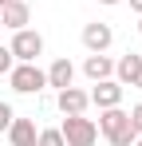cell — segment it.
Instances as JSON below:
<instances>
[{
  "label": "cell",
  "mask_w": 142,
  "mask_h": 146,
  "mask_svg": "<svg viewBox=\"0 0 142 146\" xmlns=\"http://www.w3.org/2000/svg\"><path fill=\"white\" fill-rule=\"evenodd\" d=\"M99 4H122V0H99Z\"/></svg>",
  "instance_id": "obj_19"
},
{
  "label": "cell",
  "mask_w": 142,
  "mask_h": 146,
  "mask_svg": "<svg viewBox=\"0 0 142 146\" xmlns=\"http://www.w3.org/2000/svg\"><path fill=\"white\" fill-rule=\"evenodd\" d=\"M44 75H47V87L63 91V87H71V83H75V63H71L67 55H63V59H55V63H51Z\"/></svg>",
  "instance_id": "obj_9"
},
{
  "label": "cell",
  "mask_w": 142,
  "mask_h": 146,
  "mask_svg": "<svg viewBox=\"0 0 142 146\" xmlns=\"http://www.w3.org/2000/svg\"><path fill=\"white\" fill-rule=\"evenodd\" d=\"M12 63H16V59H12V51H8V48H0V75L8 71V67H12Z\"/></svg>",
  "instance_id": "obj_15"
},
{
  "label": "cell",
  "mask_w": 142,
  "mask_h": 146,
  "mask_svg": "<svg viewBox=\"0 0 142 146\" xmlns=\"http://www.w3.org/2000/svg\"><path fill=\"white\" fill-rule=\"evenodd\" d=\"M130 87H142V71H138V79H134V83H130Z\"/></svg>",
  "instance_id": "obj_18"
},
{
  "label": "cell",
  "mask_w": 142,
  "mask_h": 146,
  "mask_svg": "<svg viewBox=\"0 0 142 146\" xmlns=\"http://www.w3.org/2000/svg\"><path fill=\"white\" fill-rule=\"evenodd\" d=\"M130 146H142V134H138V138H134V142H130Z\"/></svg>",
  "instance_id": "obj_20"
},
{
  "label": "cell",
  "mask_w": 142,
  "mask_h": 146,
  "mask_svg": "<svg viewBox=\"0 0 142 146\" xmlns=\"http://www.w3.org/2000/svg\"><path fill=\"white\" fill-rule=\"evenodd\" d=\"M12 119H16V111H12L8 103H0V134H4V130L12 126Z\"/></svg>",
  "instance_id": "obj_14"
},
{
  "label": "cell",
  "mask_w": 142,
  "mask_h": 146,
  "mask_svg": "<svg viewBox=\"0 0 142 146\" xmlns=\"http://www.w3.org/2000/svg\"><path fill=\"white\" fill-rule=\"evenodd\" d=\"M59 134H63V142H67V146H95L99 126H95V119H83V115H63Z\"/></svg>",
  "instance_id": "obj_4"
},
{
  "label": "cell",
  "mask_w": 142,
  "mask_h": 146,
  "mask_svg": "<svg viewBox=\"0 0 142 146\" xmlns=\"http://www.w3.org/2000/svg\"><path fill=\"white\" fill-rule=\"evenodd\" d=\"M8 83H12L16 95H40L47 87V75L40 71L36 63H12V67H8Z\"/></svg>",
  "instance_id": "obj_2"
},
{
  "label": "cell",
  "mask_w": 142,
  "mask_h": 146,
  "mask_svg": "<svg viewBox=\"0 0 142 146\" xmlns=\"http://www.w3.org/2000/svg\"><path fill=\"white\" fill-rule=\"evenodd\" d=\"M36 146H67V142H63L59 126H51V130H40V134H36Z\"/></svg>",
  "instance_id": "obj_13"
},
{
  "label": "cell",
  "mask_w": 142,
  "mask_h": 146,
  "mask_svg": "<svg viewBox=\"0 0 142 146\" xmlns=\"http://www.w3.org/2000/svg\"><path fill=\"white\" fill-rule=\"evenodd\" d=\"M138 71H142V55H134V51H126V55L115 63V79L122 87H130V83L138 79Z\"/></svg>",
  "instance_id": "obj_12"
},
{
  "label": "cell",
  "mask_w": 142,
  "mask_h": 146,
  "mask_svg": "<svg viewBox=\"0 0 142 146\" xmlns=\"http://www.w3.org/2000/svg\"><path fill=\"white\" fill-rule=\"evenodd\" d=\"M130 8H134V12H138V16H142V0H130Z\"/></svg>",
  "instance_id": "obj_17"
},
{
  "label": "cell",
  "mask_w": 142,
  "mask_h": 146,
  "mask_svg": "<svg viewBox=\"0 0 142 146\" xmlns=\"http://www.w3.org/2000/svg\"><path fill=\"white\" fill-rule=\"evenodd\" d=\"M0 28H4V24H0Z\"/></svg>",
  "instance_id": "obj_23"
},
{
  "label": "cell",
  "mask_w": 142,
  "mask_h": 146,
  "mask_svg": "<svg viewBox=\"0 0 142 146\" xmlns=\"http://www.w3.org/2000/svg\"><path fill=\"white\" fill-rule=\"evenodd\" d=\"M111 44H115V32H111V24H99V20H95V24L83 28V48H87V51H107Z\"/></svg>",
  "instance_id": "obj_7"
},
{
  "label": "cell",
  "mask_w": 142,
  "mask_h": 146,
  "mask_svg": "<svg viewBox=\"0 0 142 146\" xmlns=\"http://www.w3.org/2000/svg\"><path fill=\"white\" fill-rule=\"evenodd\" d=\"M4 134H8L12 146H36V134H40V130H36L32 119H12V126H8Z\"/></svg>",
  "instance_id": "obj_11"
},
{
  "label": "cell",
  "mask_w": 142,
  "mask_h": 146,
  "mask_svg": "<svg viewBox=\"0 0 142 146\" xmlns=\"http://www.w3.org/2000/svg\"><path fill=\"white\" fill-rule=\"evenodd\" d=\"M99 134L107 138L111 146H130L138 138V130H134V122H130V111H122V107H107V111H99Z\"/></svg>",
  "instance_id": "obj_1"
},
{
  "label": "cell",
  "mask_w": 142,
  "mask_h": 146,
  "mask_svg": "<svg viewBox=\"0 0 142 146\" xmlns=\"http://www.w3.org/2000/svg\"><path fill=\"white\" fill-rule=\"evenodd\" d=\"M8 51H12V59H16V63H36V59L44 55V36H40V32H32V28H16V32H12Z\"/></svg>",
  "instance_id": "obj_3"
},
{
  "label": "cell",
  "mask_w": 142,
  "mask_h": 146,
  "mask_svg": "<svg viewBox=\"0 0 142 146\" xmlns=\"http://www.w3.org/2000/svg\"><path fill=\"white\" fill-rule=\"evenodd\" d=\"M4 4H8V0H0V8H4Z\"/></svg>",
  "instance_id": "obj_22"
},
{
  "label": "cell",
  "mask_w": 142,
  "mask_h": 146,
  "mask_svg": "<svg viewBox=\"0 0 142 146\" xmlns=\"http://www.w3.org/2000/svg\"><path fill=\"white\" fill-rule=\"evenodd\" d=\"M138 32H142V16H138Z\"/></svg>",
  "instance_id": "obj_21"
},
{
  "label": "cell",
  "mask_w": 142,
  "mask_h": 146,
  "mask_svg": "<svg viewBox=\"0 0 142 146\" xmlns=\"http://www.w3.org/2000/svg\"><path fill=\"white\" fill-rule=\"evenodd\" d=\"M87 99H91L99 111H107V107H122V83H118V79H99L95 91H91Z\"/></svg>",
  "instance_id": "obj_5"
},
{
  "label": "cell",
  "mask_w": 142,
  "mask_h": 146,
  "mask_svg": "<svg viewBox=\"0 0 142 146\" xmlns=\"http://www.w3.org/2000/svg\"><path fill=\"white\" fill-rule=\"evenodd\" d=\"M130 122H134V130L142 134V103H138V107H130Z\"/></svg>",
  "instance_id": "obj_16"
},
{
  "label": "cell",
  "mask_w": 142,
  "mask_h": 146,
  "mask_svg": "<svg viewBox=\"0 0 142 146\" xmlns=\"http://www.w3.org/2000/svg\"><path fill=\"white\" fill-rule=\"evenodd\" d=\"M55 107L63 115H83L91 107V99H87V91H79V87H63V91H55Z\"/></svg>",
  "instance_id": "obj_6"
},
{
  "label": "cell",
  "mask_w": 142,
  "mask_h": 146,
  "mask_svg": "<svg viewBox=\"0 0 142 146\" xmlns=\"http://www.w3.org/2000/svg\"><path fill=\"white\" fill-rule=\"evenodd\" d=\"M28 16H32V8H28L24 0H8V4L0 8V24L12 28V32H16V28H28Z\"/></svg>",
  "instance_id": "obj_10"
},
{
  "label": "cell",
  "mask_w": 142,
  "mask_h": 146,
  "mask_svg": "<svg viewBox=\"0 0 142 146\" xmlns=\"http://www.w3.org/2000/svg\"><path fill=\"white\" fill-rule=\"evenodd\" d=\"M83 75H87L91 83H99V79H111V75H115L111 55H107V51H91V55L83 59Z\"/></svg>",
  "instance_id": "obj_8"
}]
</instances>
